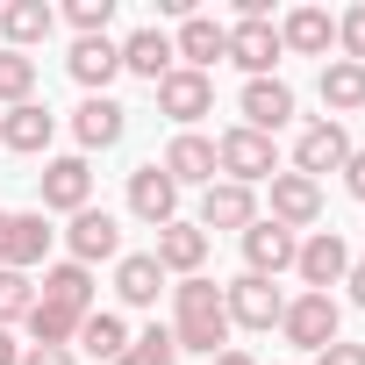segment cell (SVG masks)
I'll return each instance as SVG.
<instances>
[{
  "instance_id": "cell-1",
  "label": "cell",
  "mask_w": 365,
  "mask_h": 365,
  "mask_svg": "<svg viewBox=\"0 0 365 365\" xmlns=\"http://www.w3.org/2000/svg\"><path fill=\"white\" fill-rule=\"evenodd\" d=\"M172 344H179V358L187 351H201V358L230 351V308H222V287L208 272L172 287Z\"/></svg>"
},
{
  "instance_id": "cell-2",
  "label": "cell",
  "mask_w": 365,
  "mask_h": 365,
  "mask_svg": "<svg viewBox=\"0 0 365 365\" xmlns=\"http://www.w3.org/2000/svg\"><path fill=\"white\" fill-rule=\"evenodd\" d=\"M215 172L222 179H237V187H258V179H272L279 172V150H272V136H258V129H222L215 136Z\"/></svg>"
},
{
  "instance_id": "cell-3",
  "label": "cell",
  "mask_w": 365,
  "mask_h": 365,
  "mask_svg": "<svg viewBox=\"0 0 365 365\" xmlns=\"http://www.w3.org/2000/svg\"><path fill=\"white\" fill-rule=\"evenodd\" d=\"M36 208H43V215H79V208H93V165H86V158H43V172H36Z\"/></svg>"
},
{
  "instance_id": "cell-4",
  "label": "cell",
  "mask_w": 365,
  "mask_h": 365,
  "mask_svg": "<svg viewBox=\"0 0 365 365\" xmlns=\"http://www.w3.org/2000/svg\"><path fill=\"white\" fill-rule=\"evenodd\" d=\"M351 150H358V143H351V129H344V122H329V115H315V122L294 136V172L322 187V172H344V158H351Z\"/></svg>"
},
{
  "instance_id": "cell-5",
  "label": "cell",
  "mask_w": 365,
  "mask_h": 365,
  "mask_svg": "<svg viewBox=\"0 0 365 365\" xmlns=\"http://www.w3.org/2000/svg\"><path fill=\"white\" fill-rule=\"evenodd\" d=\"M222 308H230V329H279L287 294H279L272 279H258V272H237V279L222 287Z\"/></svg>"
},
{
  "instance_id": "cell-6",
  "label": "cell",
  "mask_w": 365,
  "mask_h": 365,
  "mask_svg": "<svg viewBox=\"0 0 365 365\" xmlns=\"http://www.w3.org/2000/svg\"><path fill=\"white\" fill-rule=\"evenodd\" d=\"M150 93H158V115H172L179 129H194L201 115H215V72H187V65H172Z\"/></svg>"
},
{
  "instance_id": "cell-7",
  "label": "cell",
  "mask_w": 365,
  "mask_h": 365,
  "mask_svg": "<svg viewBox=\"0 0 365 365\" xmlns=\"http://www.w3.org/2000/svg\"><path fill=\"white\" fill-rule=\"evenodd\" d=\"M294 272H301V294H329V287H344V272H351L344 237H336V230H308L301 251H294Z\"/></svg>"
},
{
  "instance_id": "cell-8",
  "label": "cell",
  "mask_w": 365,
  "mask_h": 365,
  "mask_svg": "<svg viewBox=\"0 0 365 365\" xmlns=\"http://www.w3.org/2000/svg\"><path fill=\"white\" fill-rule=\"evenodd\" d=\"M336 294H294L287 301V315H279V336L294 344V351H322V344H336Z\"/></svg>"
},
{
  "instance_id": "cell-9",
  "label": "cell",
  "mask_w": 365,
  "mask_h": 365,
  "mask_svg": "<svg viewBox=\"0 0 365 365\" xmlns=\"http://www.w3.org/2000/svg\"><path fill=\"white\" fill-rule=\"evenodd\" d=\"M201 230H208V244H215V230H251L258 222V187H237V179H215V187H201V215H194Z\"/></svg>"
},
{
  "instance_id": "cell-10",
  "label": "cell",
  "mask_w": 365,
  "mask_h": 365,
  "mask_svg": "<svg viewBox=\"0 0 365 365\" xmlns=\"http://www.w3.org/2000/svg\"><path fill=\"white\" fill-rule=\"evenodd\" d=\"M237 115H244V129H258V136H279L287 122H294V86L272 72V79H244V93H237Z\"/></svg>"
},
{
  "instance_id": "cell-11",
  "label": "cell",
  "mask_w": 365,
  "mask_h": 365,
  "mask_svg": "<svg viewBox=\"0 0 365 365\" xmlns=\"http://www.w3.org/2000/svg\"><path fill=\"white\" fill-rule=\"evenodd\" d=\"M72 136H79V158H86V150H115V143L129 136V108H122L115 93H86V101L72 108Z\"/></svg>"
},
{
  "instance_id": "cell-12",
  "label": "cell",
  "mask_w": 365,
  "mask_h": 365,
  "mask_svg": "<svg viewBox=\"0 0 365 365\" xmlns=\"http://www.w3.org/2000/svg\"><path fill=\"white\" fill-rule=\"evenodd\" d=\"M165 179H172V187H215V136H201V129H179L172 143H165Z\"/></svg>"
},
{
  "instance_id": "cell-13",
  "label": "cell",
  "mask_w": 365,
  "mask_h": 365,
  "mask_svg": "<svg viewBox=\"0 0 365 365\" xmlns=\"http://www.w3.org/2000/svg\"><path fill=\"white\" fill-rule=\"evenodd\" d=\"M294 251H301V237H294V230H279L272 215H258V222L244 230V272H258V279L294 272Z\"/></svg>"
},
{
  "instance_id": "cell-14",
  "label": "cell",
  "mask_w": 365,
  "mask_h": 365,
  "mask_svg": "<svg viewBox=\"0 0 365 365\" xmlns=\"http://www.w3.org/2000/svg\"><path fill=\"white\" fill-rule=\"evenodd\" d=\"M265 187H272V222H279V230L301 237V230L322 222V187H315V179H301V172H272Z\"/></svg>"
},
{
  "instance_id": "cell-15",
  "label": "cell",
  "mask_w": 365,
  "mask_h": 365,
  "mask_svg": "<svg viewBox=\"0 0 365 365\" xmlns=\"http://www.w3.org/2000/svg\"><path fill=\"white\" fill-rule=\"evenodd\" d=\"M65 244H72V265H101V258H122V222L108 215V208H79L72 215V230H65Z\"/></svg>"
},
{
  "instance_id": "cell-16",
  "label": "cell",
  "mask_w": 365,
  "mask_h": 365,
  "mask_svg": "<svg viewBox=\"0 0 365 365\" xmlns=\"http://www.w3.org/2000/svg\"><path fill=\"white\" fill-rule=\"evenodd\" d=\"M129 215L150 222V230L179 222V187L165 179V165H136V172H129Z\"/></svg>"
},
{
  "instance_id": "cell-17",
  "label": "cell",
  "mask_w": 365,
  "mask_h": 365,
  "mask_svg": "<svg viewBox=\"0 0 365 365\" xmlns=\"http://www.w3.org/2000/svg\"><path fill=\"white\" fill-rule=\"evenodd\" d=\"M279 58V22H230V65H244V79H272Z\"/></svg>"
},
{
  "instance_id": "cell-18",
  "label": "cell",
  "mask_w": 365,
  "mask_h": 365,
  "mask_svg": "<svg viewBox=\"0 0 365 365\" xmlns=\"http://www.w3.org/2000/svg\"><path fill=\"white\" fill-rule=\"evenodd\" d=\"M172 58L187 65V72H208L215 58H230V22H215V15H187V22H179V36H172Z\"/></svg>"
},
{
  "instance_id": "cell-19",
  "label": "cell",
  "mask_w": 365,
  "mask_h": 365,
  "mask_svg": "<svg viewBox=\"0 0 365 365\" xmlns=\"http://www.w3.org/2000/svg\"><path fill=\"white\" fill-rule=\"evenodd\" d=\"M51 136H58V115H51L43 101H22V108L0 115V143H8L15 158H43V150H51Z\"/></svg>"
},
{
  "instance_id": "cell-20",
  "label": "cell",
  "mask_w": 365,
  "mask_h": 365,
  "mask_svg": "<svg viewBox=\"0 0 365 365\" xmlns=\"http://www.w3.org/2000/svg\"><path fill=\"white\" fill-rule=\"evenodd\" d=\"M51 29H58V8H43V0H8V8H0V51L29 58Z\"/></svg>"
},
{
  "instance_id": "cell-21",
  "label": "cell",
  "mask_w": 365,
  "mask_h": 365,
  "mask_svg": "<svg viewBox=\"0 0 365 365\" xmlns=\"http://www.w3.org/2000/svg\"><path fill=\"white\" fill-rule=\"evenodd\" d=\"M329 43H336V15H329V8H287L279 51H294V58H329Z\"/></svg>"
},
{
  "instance_id": "cell-22",
  "label": "cell",
  "mask_w": 365,
  "mask_h": 365,
  "mask_svg": "<svg viewBox=\"0 0 365 365\" xmlns=\"http://www.w3.org/2000/svg\"><path fill=\"white\" fill-rule=\"evenodd\" d=\"M115 51H122V72H136V79H150V86H158V79H165V72L179 65V58H172V36H165L158 22L129 29V36H122Z\"/></svg>"
},
{
  "instance_id": "cell-23",
  "label": "cell",
  "mask_w": 365,
  "mask_h": 365,
  "mask_svg": "<svg viewBox=\"0 0 365 365\" xmlns=\"http://www.w3.org/2000/svg\"><path fill=\"white\" fill-rule=\"evenodd\" d=\"M150 258H158L165 272H179V279H194V272L208 265V230H201V222H165Z\"/></svg>"
},
{
  "instance_id": "cell-24",
  "label": "cell",
  "mask_w": 365,
  "mask_h": 365,
  "mask_svg": "<svg viewBox=\"0 0 365 365\" xmlns=\"http://www.w3.org/2000/svg\"><path fill=\"white\" fill-rule=\"evenodd\" d=\"M315 93H322L329 122L358 115V108H365V65H351V58H329V65H322V79H315Z\"/></svg>"
},
{
  "instance_id": "cell-25",
  "label": "cell",
  "mask_w": 365,
  "mask_h": 365,
  "mask_svg": "<svg viewBox=\"0 0 365 365\" xmlns=\"http://www.w3.org/2000/svg\"><path fill=\"white\" fill-rule=\"evenodd\" d=\"M51 237H58V230H51V215H43V208L15 215V222H8V265H15V272H36V265L51 258Z\"/></svg>"
},
{
  "instance_id": "cell-26",
  "label": "cell",
  "mask_w": 365,
  "mask_h": 365,
  "mask_svg": "<svg viewBox=\"0 0 365 365\" xmlns=\"http://www.w3.org/2000/svg\"><path fill=\"white\" fill-rule=\"evenodd\" d=\"M115 294H122V308H150V301L165 294V265H158L150 251L115 258Z\"/></svg>"
},
{
  "instance_id": "cell-27",
  "label": "cell",
  "mask_w": 365,
  "mask_h": 365,
  "mask_svg": "<svg viewBox=\"0 0 365 365\" xmlns=\"http://www.w3.org/2000/svg\"><path fill=\"white\" fill-rule=\"evenodd\" d=\"M65 65H72V79H79V86H86V93H108V79H115V72H122V51H115V43H108V36H79V43H72V58H65Z\"/></svg>"
},
{
  "instance_id": "cell-28",
  "label": "cell",
  "mask_w": 365,
  "mask_h": 365,
  "mask_svg": "<svg viewBox=\"0 0 365 365\" xmlns=\"http://www.w3.org/2000/svg\"><path fill=\"white\" fill-rule=\"evenodd\" d=\"M36 301H58V308H72V315H93V272L65 258V265H51V272H43Z\"/></svg>"
},
{
  "instance_id": "cell-29",
  "label": "cell",
  "mask_w": 365,
  "mask_h": 365,
  "mask_svg": "<svg viewBox=\"0 0 365 365\" xmlns=\"http://www.w3.org/2000/svg\"><path fill=\"white\" fill-rule=\"evenodd\" d=\"M79 351H86V358H101V365H115V358L129 351V322H122L115 308H93V315L79 322Z\"/></svg>"
},
{
  "instance_id": "cell-30",
  "label": "cell",
  "mask_w": 365,
  "mask_h": 365,
  "mask_svg": "<svg viewBox=\"0 0 365 365\" xmlns=\"http://www.w3.org/2000/svg\"><path fill=\"white\" fill-rule=\"evenodd\" d=\"M22 322H29V336H36V344H51V351H72V344H79V322H86V315H72V308H58V301H36V308H29Z\"/></svg>"
},
{
  "instance_id": "cell-31",
  "label": "cell",
  "mask_w": 365,
  "mask_h": 365,
  "mask_svg": "<svg viewBox=\"0 0 365 365\" xmlns=\"http://www.w3.org/2000/svg\"><path fill=\"white\" fill-rule=\"evenodd\" d=\"M22 101H36V58L0 51V108H22Z\"/></svg>"
},
{
  "instance_id": "cell-32",
  "label": "cell",
  "mask_w": 365,
  "mask_h": 365,
  "mask_svg": "<svg viewBox=\"0 0 365 365\" xmlns=\"http://www.w3.org/2000/svg\"><path fill=\"white\" fill-rule=\"evenodd\" d=\"M115 365H179V344H172V329H143V336H129V351L115 358Z\"/></svg>"
},
{
  "instance_id": "cell-33",
  "label": "cell",
  "mask_w": 365,
  "mask_h": 365,
  "mask_svg": "<svg viewBox=\"0 0 365 365\" xmlns=\"http://www.w3.org/2000/svg\"><path fill=\"white\" fill-rule=\"evenodd\" d=\"M29 308H36V279H29V272H15V265H0V329L22 322Z\"/></svg>"
},
{
  "instance_id": "cell-34",
  "label": "cell",
  "mask_w": 365,
  "mask_h": 365,
  "mask_svg": "<svg viewBox=\"0 0 365 365\" xmlns=\"http://www.w3.org/2000/svg\"><path fill=\"white\" fill-rule=\"evenodd\" d=\"M65 22H72L79 36H108V22H115V0H72V8H65Z\"/></svg>"
},
{
  "instance_id": "cell-35",
  "label": "cell",
  "mask_w": 365,
  "mask_h": 365,
  "mask_svg": "<svg viewBox=\"0 0 365 365\" xmlns=\"http://www.w3.org/2000/svg\"><path fill=\"white\" fill-rule=\"evenodd\" d=\"M336 43H344V58H351V65H365V0L336 15Z\"/></svg>"
},
{
  "instance_id": "cell-36",
  "label": "cell",
  "mask_w": 365,
  "mask_h": 365,
  "mask_svg": "<svg viewBox=\"0 0 365 365\" xmlns=\"http://www.w3.org/2000/svg\"><path fill=\"white\" fill-rule=\"evenodd\" d=\"M315 365H365V344H344V336H336V344L315 351Z\"/></svg>"
},
{
  "instance_id": "cell-37",
  "label": "cell",
  "mask_w": 365,
  "mask_h": 365,
  "mask_svg": "<svg viewBox=\"0 0 365 365\" xmlns=\"http://www.w3.org/2000/svg\"><path fill=\"white\" fill-rule=\"evenodd\" d=\"M22 365H79V358H72V351H51V344H29Z\"/></svg>"
},
{
  "instance_id": "cell-38",
  "label": "cell",
  "mask_w": 365,
  "mask_h": 365,
  "mask_svg": "<svg viewBox=\"0 0 365 365\" xmlns=\"http://www.w3.org/2000/svg\"><path fill=\"white\" fill-rule=\"evenodd\" d=\"M344 187L365 201V150H351V158H344Z\"/></svg>"
},
{
  "instance_id": "cell-39",
  "label": "cell",
  "mask_w": 365,
  "mask_h": 365,
  "mask_svg": "<svg viewBox=\"0 0 365 365\" xmlns=\"http://www.w3.org/2000/svg\"><path fill=\"white\" fill-rule=\"evenodd\" d=\"M344 287H351V301L365 308V258H351V272H344Z\"/></svg>"
},
{
  "instance_id": "cell-40",
  "label": "cell",
  "mask_w": 365,
  "mask_h": 365,
  "mask_svg": "<svg viewBox=\"0 0 365 365\" xmlns=\"http://www.w3.org/2000/svg\"><path fill=\"white\" fill-rule=\"evenodd\" d=\"M0 365H22V344H15V329H0Z\"/></svg>"
},
{
  "instance_id": "cell-41",
  "label": "cell",
  "mask_w": 365,
  "mask_h": 365,
  "mask_svg": "<svg viewBox=\"0 0 365 365\" xmlns=\"http://www.w3.org/2000/svg\"><path fill=\"white\" fill-rule=\"evenodd\" d=\"M215 365H258V358H251V351H237V344H230V351H215Z\"/></svg>"
},
{
  "instance_id": "cell-42",
  "label": "cell",
  "mask_w": 365,
  "mask_h": 365,
  "mask_svg": "<svg viewBox=\"0 0 365 365\" xmlns=\"http://www.w3.org/2000/svg\"><path fill=\"white\" fill-rule=\"evenodd\" d=\"M8 222H15V215H8V208H0V265H8Z\"/></svg>"
}]
</instances>
